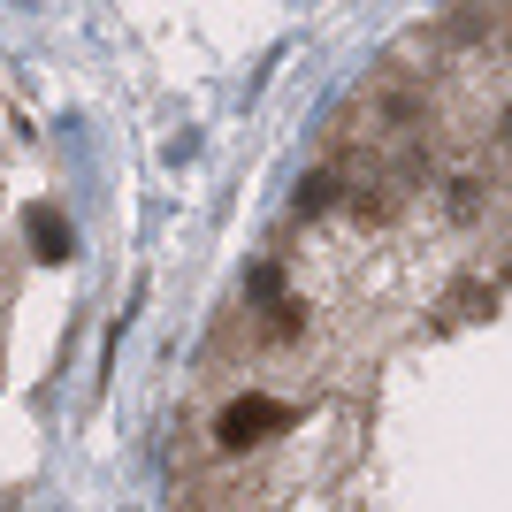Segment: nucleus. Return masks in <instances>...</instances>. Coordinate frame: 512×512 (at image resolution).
<instances>
[{"label": "nucleus", "instance_id": "f257e3e1", "mask_svg": "<svg viewBox=\"0 0 512 512\" xmlns=\"http://www.w3.org/2000/svg\"><path fill=\"white\" fill-rule=\"evenodd\" d=\"M299 428V406H283V398H260V390H237L230 406L214 413V444L222 451H253L268 436H291Z\"/></svg>", "mask_w": 512, "mask_h": 512}, {"label": "nucleus", "instance_id": "f03ea898", "mask_svg": "<svg viewBox=\"0 0 512 512\" xmlns=\"http://www.w3.org/2000/svg\"><path fill=\"white\" fill-rule=\"evenodd\" d=\"M31 245H39L46 260H62V253H69V222H62L54 207H31Z\"/></svg>", "mask_w": 512, "mask_h": 512}]
</instances>
